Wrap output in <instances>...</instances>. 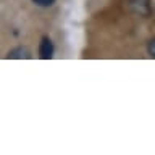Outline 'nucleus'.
<instances>
[{"mask_svg":"<svg viewBox=\"0 0 155 155\" xmlns=\"http://www.w3.org/2000/svg\"><path fill=\"white\" fill-rule=\"evenodd\" d=\"M7 58H16V60H23V58H31V52L26 47H16L8 52Z\"/></svg>","mask_w":155,"mask_h":155,"instance_id":"obj_3","label":"nucleus"},{"mask_svg":"<svg viewBox=\"0 0 155 155\" xmlns=\"http://www.w3.org/2000/svg\"><path fill=\"white\" fill-rule=\"evenodd\" d=\"M53 52H55V47H53L52 41L48 37H44L41 41V45H39V55L44 60H48V58L53 57Z\"/></svg>","mask_w":155,"mask_h":155,"instance_id":"obj_2","label":"nucleus"},{"mask_svg":"<svg viewBox=\"0 0 155 155\" xmlns=\"http://www.w3.org/2000/svg\"><path fill=\"white\" fill-rule=\"evenodd\" d=\"M32 2L39 7H50V5L55 3V0H32Z\"/></svg>","mask_w":155,"mask_h":155,"instance_id":"obj_4","label":"nucleus"},{"mask_svg":"<svg viewBox=\"0 0 155 155\" xmlns=\"http://www.w3.org/2000/svg\"><path fill=\"white\" fill-rule=\"evenodd\" d=\"M147 50H149V55L155 58V39H152V41L147 44Z\"/></svg>","mask_w":155,"mask_h":155,"instance_id":"obj_5","label":"nucleus"},{"mask_svg":"<svg viewBox=\"0 0 155 155\" xmlns=\"http://www.w3.org/2000/svg\"><path fill=\"white\" fill-rule=\"evenodd\" d=\"M128 7L139 16H149L150 15V0H128Z\"/></svg>","mask_w":155,"mask_h":155,"instance_id":"obj_1","label":"nucleus"}]
</instances>
